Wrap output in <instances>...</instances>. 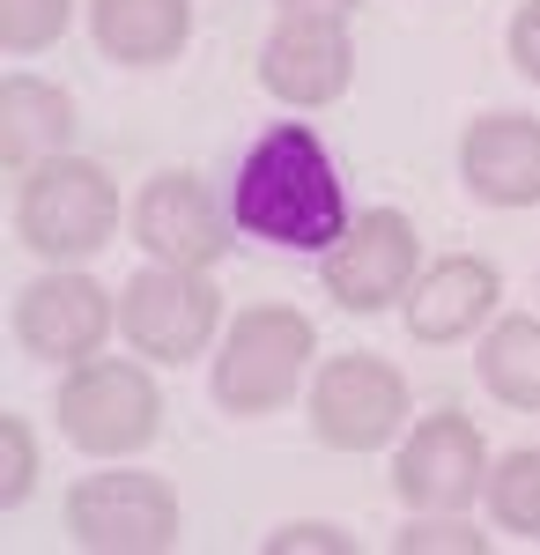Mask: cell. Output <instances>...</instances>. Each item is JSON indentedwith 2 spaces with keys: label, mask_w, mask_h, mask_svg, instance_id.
Masks as SVG:
<instances>
[{
  "label": "cell",
  "mask_w": 540,
  "mask_h": 555,
  "mask_svg": "<svg viewBox=\"0 0 540 555\" xmlns=\"http://www.w3.org/2000/svg\"><path fill=\"white\" fill-rule=\"evenodd\" d=\"M422 237L400 208H363L348 222V237L326 253V297L340 311H393L415 289Z\"/></svg>",
  "instance_id": "ba28073f"
},
{
  "label": "cell",
  "mask_w": 540,
  "mask_h": 555,
  "mask_svg": "<svg viewBox=\"0 0 540 555\" xmlns=\"http://www.w3.org/2000/svg\"><path fill=\"white\" fill-rule=\"evenodd\" d=\"M348 75H356V44L340 30V15H290L259 52V82L282 104H304V112L333 104L348 89Z\"/></svg>",
  "instance_id": "8fae6325"
},
{
  "label": "cell",
  "mask_w": 540,
  "mask_h": 555,
  "mask_svg": "<svg viewBox=\"0 0 540 555\" xmlns=\"http://www.w3.org/2000/svg\"><path fill=\"white\" fill-rule=\"evenodd\" d=\"M481 481H489V452H481V429L466 423L459 408H437L400 444V467H393V489L415 512H466Z\"/></svg>",
  "instance_id": "30bf717a"
},
{
  "label": "cell",
  "mask_w": 540,
  "mask_h": 555,
  "mask_svg": "<svg viewBox=\"0 0 540 555\" xmlns=\"http://www.w3.org/2000/svg\"><path fill=\"white\" fill-rule=\"evenodd\" d=\"M15 230L23 245L60 267L104 253L112 230H119V185L104 164H82V156H52L38 171H23V193H15Z\"/></svg>",
  "instance_id": "7a4b0ae2"
},
{
  "label": "cell",
  "mask_w": 540,
  "mask_h": 555,
  "mask_svg": "<svg viewBox=\"0 0 540 555\" xmlns=\"http://www.w3.org/2000/svg\"><path fill=\"white\" fill-rule=\"evenodd\" d=\"M311 356H319V334L290 304H259L245 319H230L222 356H215V408L222 415H274Z\"/></svg>",
  "instance_id": "3957f363"
},
{
  "label": "cell",
  "mask_w": 540,
  "mask_h": 555,
  "mask_svg": "<svg viewBox=\"0 0 540 555\" xmlns=\"http://www.w3.org/2000/svg\"><path fill=\"white\" fill-rule=\"evenodd\" d=\"M489 512L503 533H540V452H511L489 474Z\"/></svg>",
  "instance_id": "ac0fdd59"
},
{
  "label": "cell",
  "mask_w": 540,
  "mask_h": 555,
  "mask_svg": "<svg viewBox=\"0 0 540 555\" xmlns=\"http://www.w3.org/2000/svg\"><path fill=\"white\" fill-rule=\"evenodd\" d=\"M60 423L82 452L119 460V452H141L164 429V400H156V378L141 363H97L89 356L60 385Z\"/></svg>",
  "instance_id": "277c9868"
},
{
  "label": "cell",
  "mask_w": 540,
  "mask_h": 555,
  "mask_svg": "<svg viewBox=\"0 0 540 555\" xmlns=\"http://www.w3.org/2000/svg\"><path fill=\"white\" fill-rule=\"evenodd\" d=\"M67 533L97 555H156L178 541V496L156 474H89L67 489Z\"/></svg>",
  "instance_id": "5b68a950"
},
{
  "label": "cell",
  "mask_w": 540,
  "mask_h": 555,
  "mask_svg": "<svg viewBox=\"0 0 540 555\" xmlns=\"http://www.w3.org/2000/svg\"><path fill=\"white\" fill-rule=\"evenodd\" d=\"M15 334L44 363H89L112 334V297L89 274H44L15 297Z\"/></svg>",
  "instance_id": "7c38bea8"
},
{
  "label": "cell",
  "mask_w": 540,
  "mask_h": 555,
  "mask_svg": "<svg viewBox=\"0 0 540 555\" xmlns=\"http://www.w3.org/2000/svg\"><path fill=\"white\" fill-rule=\"evenodd\" d=\"M67 30V0H0V44L8 52H38Z\"/></svg>",
  "instance_id": "d6986e66"
},
{
  "label": "cell",
  "mask_w": 540,
  "mask_h": 555,
  "mask_svg": "<svg viewBox=\"0 0 540 555\" xmlns=\"http://www.w3.org/2000/svg\"><path fill=\"white\" fill-rule=\"evenodd\" d=\"M408 423V378L385 356H333L311 385V429L333 452H377Z\"/></svg>",
  "instance_id": "52a82bcc"
},
{
  "label": "cell",
  "mask_w": 540,
  "mask_h": 555,
  "mask_svg": "<svg viewBox=\"0 0 540 555\" xmlns=\"http://www.w3.org/2000/svg\"><path fill=\"white\" fill-rule=\"evenodd\" d=\"M215 311H222V297H215V282H201V267H164L156 259L119 289L126 341L141 356H156V363H193L215 341Z\"/></svg>",
  "instance_id": "8992f818"
},
{
  "label": "cell",
  "mask_w": 540,
  "mask_h": 555,
  "mask_svg": "<svg viewBox=\"0 0 540 555\" xmlns=\"http://www.w3.org/2000/svg\"><path fill=\"white\" fill-rule=\"evenodd\" d=\"M230 222L237 237L282 245V253H333L348 237V178L333 164V149L311 127H267L245 141V156L230 164Z\"/></svg>",
  "instance_id": "6da1fadb"
},
{
  "label": "cell",
  "mask_w": 540,
  "mask_h": 555,
  "mask_svg": "<svg viewBox=\"0 0 540 555\" xmlns=\"http://www.w3.org/2000/svg\"><path fill=\"white\" fill-rule=\"evenodd\" d=\"M400 548H408V555H437V548L481 555V548H489V541H481L474 526H459V512H452V518H422V526H408V533H400Z\"/></svg>",
  "instance_id": "44dd1931"
},
{
  "label": "cell",
  "mask_w": 540,
  "mask_h": 555,
  "mask_svg": "<svg viewBox=\"0 0 540 555\" xmlns=\"http://www.w3.org/2000/svg\"><path fill=\"white\" fill-rule=\"evenodd\" d=\"M230 201H215L193 171H164L141 185L133 201V237L149 245V259L164 267H215L230 253Z\"/></svg>",
  "instance_id": "9c48e42d"
},
{
  "label": "cell",
  "mask_w": 540,
  "mask_h": 555,
  "mask_svg": "<svg viewBox=\"0 0 540 555\" xmlns=\"http://www.w3.org/2000/svg\"><path fill=\"white\" fill-rule=\"evenodd\" d=\"M282 8H290V15H348L356 0H282Z\"/></svg>",
  "instance_id": "cb8c5ba5"
},
{
  "label": "cell",
  "mask_w": 540,
  "mask_h": 555,
  "mask_svg": "<svg viewBox=\"0 0 540 555\" xmlns=\"http://www.w3.org/2000/svg\"><path fill=\"white\" fill-rule=\"evenodd\" d=\"M0 444H8V474H0V504L15 512L38 481V444H30V423L23 415H0Z\"/></svg>",
  "instance_id": "ffe728a7"
},
{
  "label": "cell",
  "mask_w": 540,
  "mask_h": 555,
  "mask_svg": "<svg viewBox=\"0 0 540 555\" xmlns=\"http://www.w3.org/2000/svg\"><path fill=\"white\" fill-rule=\"evenodd\" d=\"M67 141H75V96L67 89L30 82V75H15V82L0 89V156H8L15 178L52 164Z\"/></svg>",
  "instance_id": "2e32d148"
},
{
  "label": "cell",
  "mask_w": 540,
  "mask_h": 555,
  "mask_svg": "<svg viewBox=\"0 0 540 555\" xmlns=\"http://www.w3.org/2000/svg\"><path fill=\"white\" fill-rule=\"evenodd\" d=\"M290 548H326V555H348L356 541H348L340 526H290V533H274V541H267V555H290Z\"/></svg>",
  "instance_id": "7402d4cb"
},
{
  "label": "cell",
  "mask_w": 540,
  "mask_h": 555,
  "mask_svg": "<svg viewBox=\"0 0 540 555\" xmlns=\"http://www.w3.org/2000/svg\"><path fill=\"white\" fill-rule=\"evenodd\" d=\"M474 363L503 408H540V319H503Z\"/></svg>",
  "instance_id": "e0dca14e"
},
{
  "label": "cell",
  "mask_w": 540,
  "mask_h": 555,
  "mask_svg": "<svg viewBox=\"0 0 540 555\" xmlns=\"http://www.w3.org/2000/svg\"><path fill=\"white\" fill-rule=\"evenodd\" d=\"M497 297H503L497 267L474 259V253H452L408 289V334H415V341H459V334H474V326L497 311Z\"/></svg>",
  "instance_id": "5bb4252c"
},
{
  "label": "cell",
  "mask_w": 540,
  "mask_h": 555,
  "mask_svg": "<svg viewBox=\"0 0 540 555\" xmlns=\"http://www.w3.org/2000/svg\"><path fill=\"white\" fill-rule=\"evenodd\" d=\"M459 178L489 208H533L540 201V119L533 112H489L459 141Z\"/></svg>",
  "instance_id": "4fadbf2b"
},
{
  "label": "cell",
  "mask_w": 540,
  "mask_h": 555,
  "mask_svg": "<svg viewBox=\"0 0 540 555\" xmlns=\"http://www.w3.org/2000/svg\"><path fill=\"white\" fill-rule=\"evenodd\" d=\"M89 30L119 67H164L193 38L185 0H89Z\"/></svg>",
  "instance_id": "9a60e30c"
},
{
  "label": "cell",
  "mask_w": 540,
  "mask_h": 555,
  "mask_svg": "<svg viewBox=\"0 0 540 555\" xmlns=\"http://www.w3.org/2000/svg\"><path fill=\"white\" fill-rule=\"evenodd\" d=\"M511 60L540 82V0H526V8L511 15Z\"/></svg>",
  "instance_id": "603a6c76"
}]
</instances>
